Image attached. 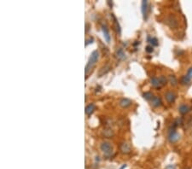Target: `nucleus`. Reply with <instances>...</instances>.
Masks as SVG:
<instances>
[{
  "label": "nucleus",
  "instance_id": "nucleus-1",
  "mask_svg": "<svg viewBox=\"0 0 192 169\" xmlns=\"http://www.w3.org/2000/svg\"><path fill=\"white\" fill-rule=\"evenodd\" d=\"M98 59H99V52H98V51H92V53L91 54V56H90V58H89V60H88L87 64H86V74L87 75L88 73L91 71L93 68H94V66L96 65V62L98 61Z\"/></svg>",
  "mask_w": 192,
  "mask_h": 169
},
{
  "label": "nucleus",
  "instance_id": "nucleus-2",
  "mask_svg": "<svg viewBox=\"0 0 192 169\" xmlns=\"http://www.w3.org/2000/svg\"><path fill=\"white\" fill-rule=\"evenodd\" d=\"M180 138V135L176 131V128L171 126L168 132V140L171 143L178 142Z\"/></svg>",
  "mask_w": 192,
  "mask_h": 169
},
{
  "label": "nucleus",
  "instance_id": "nucleus-3",
  "mask_svg": "<svg viewBox=\"0 0 192 169\" xmlns=\"http://www.w3.org/2000/svg\"><path fill=\"white\" fill-rule=\"evenodd\" d=\"M100 149L106 155H110L113 153V147L111 145V143L108 142H103L100 145Z\"/></svg>",
  "mask_w": 192,
  "mask_h": 169
},
{
  "label": "nucleus",
  "instance_id": "nucleus-4",
  "mask_svg": "<svg viewBox=\"0 0 192 169\" xmlns=\"http://www.w3.org/2000/svg\"><path fill=\"white\" fill-rule=\"evenodd\" d=\"M142 14L144 20H147L148 16V2L147 0H143L142 1Z\"/></svg>",
  "mask_w": 192,
  "mask_h": 169
},
{
  "label": "nucleus",
  "instance_id": "nucleus-5",
  "mask_svg": "<svg viewBox=\"0 0 192 169\" xmlns=\"http://www.w3.org/2000/svg\"><path fill=\"white\" fill-rule=\"evenodd\" d=\"M166 24L171 28H177L178 27V20L174 16L171 15L166 18Z\"/></svg>",
  "mask_w": 192,
  "mask_h": 169
},
{
  "label": "nucleus",
  "instance_id": "nucleus-6",
  "mask_svg": "<svg viewBox=\"0 0 192 169\" xmlns=\"http://www.w3.org/2000/svg\"><path fill=\"white\" fill-rule=\"evenodd\" d=\"M120 150L121 151V153L123 154H129L131 151V146L128 143L126 142H122L120 144Z\"/></svg>",
  "mask_w": 192,
  "mask_h": 169
},
{
  "label": "nucleus",
  "instance_id": "nucleus-7",
  "mask_svg": "<svg viewBox=\"0 0 192 169\" xmlns=\"http://www.w3.org/2000/svg\"><path fill=\"white\" fill-rule=\"evenodd\" d=\"M102 31H103V37H104L105 40L107 43H109L110 42V39H111V37L109 34V31L108 29V27L106 25H103L102 26Z\"/></svg>",
  "mask_w": 192,
  "mask_h": 169
},
{
  "label": "nucleus",
  "instance_id": "nucleus-8",
  "mask_svg": "<svg viewBox=\"0 0 192 169\" xmlns=\"http://www.w3.org/2000/svg\"><path fill=\"white\" fill-rule=\"evenodd\" d=\"M119 104L123 108H126L130 107L131 105V101L128 98H122V99L120 100Z\"/></svg>",
  "mask_w": 192,
  "mask_h": 169
},
{
  "label": "nucleus",
  "instance_id": "nucleus-9",
  "mask_svg": "<svg viewBox=\"0 0 192 169\" xmlns=\"http://www.w3.org/2000/svg\"><path fill=\"white\" fill-rule=\"evenodd\" d=\"M165 98H166V100L169 103H173L175 101V99H176V95L173 91H167L166 95H165Z\"/></svg>",
  "mask_w": 192,
  "mask_h": 169
},
{
  "label": "nucleus",
  "instance_id": "nucleus-10",
  "mask_svg": "<svg viewBox=\"0 0 192 169\" xmlns=\"http://www.w3.org/2000/svg\"><path fill=\"white\" fill-rule=\"evenodd\" d=\"M150 83H151V85H152L155 88H156V89H160V88L162 87V86H161V82H160V80H159V78H156V77L151 78Z\"/></svg>",
  "mask_w": 192,
  "mask_h": 169
},
{
  "label": "nucleus",
  "instance_id": "nucleus-11",
  "mask_svg": "<svg viewBox=\"0 0 192 169\" xmlns=\"http://www.w3.org/2000/svg\"><path fill=\"white\" fill-rule=\"evenodd\" d=\"M95 109H96V106H95V104L94 103H90V104H88L87 106L86 107V114L87 115V116H91L94 111H95Z\"/></svg>",
  "mask_w": 192,
  "mask_h": 169
},
{
  "label": "nucleus",
  "instance_id": "nucleus-12",
  "mask_svg": "<svg viewBox=\"0 0 192 169\" xmlns=\"http://www.w3.org/2000/svg\"><path fill=\"white\" fill-rule=\"evenodd\" d=\"M151 103L154 107H160L161 105V99L158 96H155L151 100Z\"/></svg>",
  "mask_w": 192,
  "mask_h": 169
},
{
  "label": "nucleus",
  "instance_id": "nucleus-13",
  "mask_svg": "<svg viewBox=\"0 0 192 169\" xmlns=\"http://www.w3.org/2000/svg\"><path fill=\"white\" fill-rule=\"evenodd\" d=\"M178 110H179V113H180L181 115H186L187 113L190 112L191 108H190V107H189L188 105H186V104H181V105L179 106V108H178Z\"/></svg>",
  "mask_w": 192,
  "mask_h": 169
},
{
  "label": "nucleus",
  "instance_id": "nucleus-14",
  "mask_svg": "<svg viewBox=\"0 0 192 169\" xmlns=\"http://www.w3.org/2000/svg\"><path fill=\"white\" fill-rule=\"evenodd\" d=\"M115 56L120 59V60H124L126 58V54L124 52L123 49L121 48H119L116 51H115Z\"/></svg>",
  "mask_w": 192,
  "mask_h": 169
},
{
  "label": "nucleus",
  "instance_id": "nucleus-15",
  "mask_svg": "<svg viewBox=\"0 0 192 169\" xmlns=\"http://www.w3.org/2000/svg\"><path fill=\"white\" fill-rule=\"evenodd\" d=\"M103 135L104 136L105 138H112L113 135H114V133H113V131L111 129V128H106L103 130Z\"/></svg>",
  "mask_w": 192,
  "mask_h": 169
},
{
  "label": "nucleus",
  "instance_id": "nucleus-16",
  "mask_svg": "<svg viewBox=\"0 0 192 169\" xmlns=\"http://www.w3.org/2000/svg\"><path fill=\"white\" fill-rule=\"evenodd\" d=\"M109 69H110V66H109V65H106L104 67H103V68L99 70V72H98V76L101 77V76L104 75L105 73H107L109 71Z\"/></svg>",
  "mask_w": 192,
  "mask_h": 169
},
{
  "label": "nucleus",
  "instance_id": "nucleus-17",
  "mask_svg": "<svg viewBox=\"0 0 192 169\" xmlns=\"http://www.w3.org/2000/svg\"><path fill=\"white\" fill-rule=\"evenodd\" d=\"M112 16L113 18V25H114V28H115V31H116V33L118 34H121V27H120V24H119V22L117 21V20H116V18L114 17V16H113V14H112Z\"/></svg>",
  "mask_w": 192,
  "mask_h": 169
},
{
  "label": "nucleus",
  "instance_id": "nucleus-18",
  "mask_svg": "<svg viewBox=\"0 0 192 169\" xmlns=\"http://www.w3.org/2000/svg\"><path fill=\"white\" fill-rule=\"evenodd\" d=\"M191 81V80L187 75H183V76H182L181 80H180V82H181V84H182L183 86H188V85H190Z\"/></svg>",
  "mask_w": 192,
  "mask_h": 169
},
{
  "label": "nucleus",
  "instance_id": "nucleus-19",
  "mask_svg": "<svg viewBox=\"0 0 192 169\" xmlns=\"http://www.w3.org/2000/svg\"><path fill=\"white\" fill-rule=\"evenodd\" d=\"M168 80H169L170 84H171L172 86H173L178 85V80H177V79H176V77H175L174 75H170Z\"/></svg>",
  "mask_w": 192,
  "mask_h": 169
},
{
  "label": "nucleus",
  "instance_id": "nucleus-20",
  "mask_svg": "<svg viewBox=\"0 0 192 169\" xmlns=\"http://www.w3.org/2000/svg\"><path fill=\"white\" fill-rule=\"evenodd\" d=\"M148 41L151 44L152 46H158V40L156 38H148Z\"/></svg>",
  "mask_w": 192,
  "mask_h": 169
},
{
  "label": "nucleus",
  "instance_id": "nucleus-21",
  "mask_svg": "<svg viewBox=\"0 0 192 169\" xmlns=\"http://www.w3.org/2000/svg\"><path fill=\"white\" fill-rule=\"evenodd\" d=\"M159 80H160V82H161V84L162 86L166 85V83H167V79H166V76H163V75L159 78Z\"/></svg>",
  "mask_w": 192,
  "mask_h": 169
},
{
  "label": "nucleus",
  "instance_id": "nucleus-22",
  "mask_svg": "<svg viewBox=\"0 0 192 169\" xmlns=\"http://www.w3.org/2000/svg\"><path fill=\"white\" fill-rule=\"evenodd\" d=\"M143 98H145L146 100H152V98H154V96H153V94L151 93V92H145L144 94H143Z\"/></svg>",
  "mask_w": 192,
  "mask_h": 169
},
{
  "label": "nucleus",
  "instance_id": "nucleus-23",
  "mask_svg": "<svg viewBox=\"0 0 192 169\" xmlns=\"http://www.w3.org/2000/svg\"><path fill=\"white\" fill-rule=\"evenodd\" d=\"M145 51H146L148 53H152V52L154 51V48H153V46H152V45H148V46L146 47Z\"/></svg>",
  "mask_w": 192,
  "mask_h": 169
},
{
  "label": "nucleus",
  "instance_id": "nucleus-24",
  "mask_svg": "<svg viewBox=\"0 0 192 169\" xmlns=\"http://www.w3.org/2000/svg\"><path fill=\"white\" fill-rule=\"evenodd\" d=\"M187 76H188L191 80H192V67L188 69V72H187Z\"/></svg>",
  "mask_w": 192,
  "mask_h": 169
},
{
  "label": "nucleus",
  "instance_id": "nucleus-25",
  "mask_svg": "<svg viewBox=\"0 0 192 169\" xmlns=\"http://www.w3.org/2000/svg\"><path fill=\"white\" fill-rule=\"evenodd\" d=\"M93 42V38L91 37V38H89L88 39H86V46H87L89 44H91Z\"/></svg>",
  "mask_w": 192,
  "mask_h": 169
},
{
  "label": "nucleus",
  "instance_id": "nucleus-26",
  "mask_svg": "<svg viewBox=\"0 0 192 169\" xmlns=\"http://www.w3.org/2000/svg\"><path fill=\"white\" fill-rule=\"evenodd\" d=\"M165 169H176V166L173 165V164H170V165H167Z\"/></svg>",
  "mask_w": 192,
  "mask_h": 169
},
{
  "label": "nucleus",
  "instance_id": "nucleus-27",
  "mask_svg": "<svg viewBox=\"0 0 192 169\" xmlns=\"http://www.w3.org/2000/svg\"><path fill=\"white\" fill-rule=\"evenodd\" d=\"M126 168V164H124V165H123L122 167L121 168V169H125V168Z\"/></svg>",
  "mask_w": 192,
  "mask_h": 169
}]
</instances>
